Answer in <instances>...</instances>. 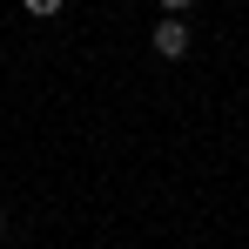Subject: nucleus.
Returning a JSON list of instances; mask_svg holds the SVG:
<instances>
[{
	"mask_svg": "<svg viewBox=\"0 0 249 249\" xmlns=\"http://www.w3.org/2000/svg\"><path fill=\"white\" fill-rule=\"evenodd\" d=\"M20 7H27L34 20H47V14H61V0H20Z\"/></svg>",
	"mask_w": 249,
	"mask_h": 249,
	"instance_id": "obj_2",
	"label": "nucleus"
},
{
	"mask_svg": "<svg viewBox=\"0 0 249 249\" xmlns=\"http://www.w3.org/2000/svg\"><path fill=\"white\" fill-rule=\"evenodd\" d=\"M0 236H7V209H0Z\"/></svg>",
	"mask_w": 249,
	"mask_h": 249,
	"instance_id": "obj_4",
	"label": "nucleus"
},
{
	"mask_svg": "<svg viewBox=\"0 0 249 249\" xmlns=\"http://www.w3.org/2000/svg\"><path fill=\"white\" fill-rule=\"evenodd\" d=\"M155 54H168V61L189 54V27H182V14H168L162 27H155Z\"/></svg>",
	"mask_w": 249,
	"mask_h": 249,
	"instance_id": "obj_1",
	"label": "nucleus"
},
{
	"mask_svg": "<svg viewBox=\"0 0 249 249\" xmlns=\"http://www.w3.org/2000/svg\"><path fill=\"white\" fill-rule=\"evenodd\" d=\"M162 7H168V14H182V7H189V0H162Z\"/></svg>",
	"mask_w": 249,
	"mask_h": 249,
	"instance_id": "obj_3",
	"label": "nucleus"
}]
</instances>
